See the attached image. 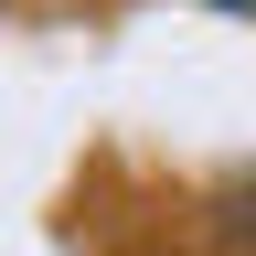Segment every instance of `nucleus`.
I'll return each instance as SVG.
<instances>
[{
  "label": "nucleus",
  "instance_id": "1",
  "mask_svg": "<svg viewBox=\"0 0 256 256\" xmlns=\"http://www.w3.org/2000/svg\"><path fill=\"white\" fill-rule=\"evenodd\" d=\"M214 11H246V22H256V0H214Z\"/></svg>",
  "mask_w": 256,
  "mask_h": 256
},
{
  "label": "nucleus",
  "instance_id": "2",
  "mask_svg": "<svg viewBox=\"0 0 256 256\" xmlns=\"http://www.w3.org/2000/svg\"><path fill=\"white\" fill-rule=\"evenodd\" d=\"M246 235H256V214H246Z\"/></svg>",
  "mask_w": 256,
  "mask_h": 256
}]
</instances>
